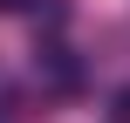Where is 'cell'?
Instances as JSON below:
<instances>
[{
	"label": "cell",
	"mask_w": 130,
	"mask_h": 123,
	"mask_svg": "<svg viewBox=\"0 0 130 123\" xmlns=\"http://www.w3.org/2000/svg\"><path fill=\"white\" fill-rule=\"evenodd\" d=\"M34 82H41L48 96H75V89H82V62H75L62 41H41V48H34Z\"/></svg>",
	"instance_id": "6da1fadb"
},
{
	"label": "cell",
	"mask_w": 130,
	"mask_h": 123,
	"mask_svg": "<svg viewBox=\"0 0 130 123\" xmlns=\"http://www.w3.org/2000/svg\"><path fill=\"white\" fill-rule=\"evenodd\" d=\"M110 110H117V123H130V89H117V96H110Z\"/></svg>",
	"instance_id": "7a4b0ae2"
},
{
	"label": "cell",
	"mask_w": 130,
	"mask_h": 123,
	"mask_svg": "<svg viewBox=\"0 0 130 123\" xmlns=\"http://www.w3.org/2000/svg\"><path fill=\"white\" fill-rule=\"evenodd\" d=\"M27 7H34V0H0V14H27Z\"/></svg>",
	"instance_id": "3957f363"
},
{
	"label": "cell",
	"mask_w": 130,
	"mask_h": 123,
	"mask_svg": "<svg viewBox=\"0 0 130 123\" xmlns=\"http://www.w3.org/2000/svg\"><path fill=\"white\" fill-rule=\"evenodd\" d=\"M0 123H7V96H0Z\"/></svg>",
	"instance_id": "277c9868"
}]
</instances>
